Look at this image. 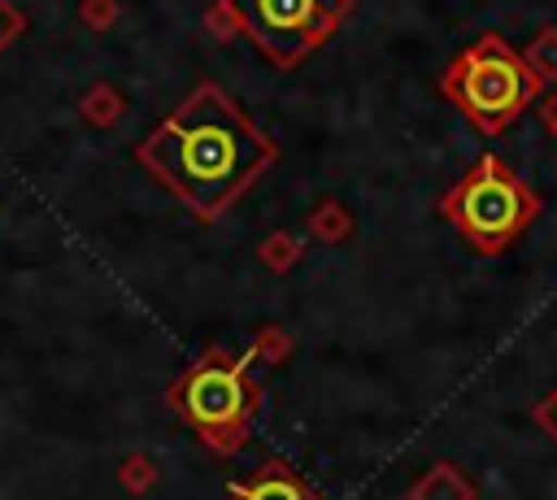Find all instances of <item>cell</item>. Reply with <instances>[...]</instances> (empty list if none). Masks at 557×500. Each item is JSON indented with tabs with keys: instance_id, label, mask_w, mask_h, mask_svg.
<instances>
[{
	"instance_id": "cell-1",
	"label": "cell",
	"mask_w": 557,
	"mask_h": 500,
	"mask_svg": "<svg viewBox=\"0 0 557 500\" xmlns=\"http://www.w3.org/2000/svg\"><path fill=\"white\" fill-rule=\"evenodd\" d=\"M135 157L196 217H222L278 152L218 83H200L135 148Z\"/></svg>"
},
{
	"instance_id": "cell-2",
	"label": "cell",
	"mask_w": 557,
	"mask_h": 500,
	"mask_svg": "<svg viewBox=\"0 0 557 500\" xmlns=\"http://www.w3.org/2000/svg\"><path fill=\"white\" fill-rule=\"evenodd\" d=\"M165 404L218 457H235L248 443L252 422L261 413V378H257V365L248 361V352H222V348H213L209 357H200L196 365H187L165 387Z\"/></svg>"
},
{
	"instance_id": "cell-3",
	"label": "cell",
	"mask_w": 557,
	"mask_h": 500,
	"mask_svg": "<svg viewBox=\"0 0 557 500\" xmlns=\"http://www.w3.org/2000/svg\"><path fill=\"white\" fill-rule=\"evenodd\" d=\"M440 87L483 135H500L531 100H540L544 83L500 35H479L466 52L453 57Z\"/></svg>"
},
{
	"instance_id": "cell-4",
	"label": "cell",
	"mask_w": 557,
	"mask_h": 500,
	"mask_svg": "<svg viewBox=\"0 0 557 500\" xmlns=\"http://www.w3.org/2000/svg\"><path fill=\"white\" fill-rule=\"evenodd\" d=\"M540 196L492 152L479 157L474 170H466L440 200V213L461 230V239L487 257L505 252L540 217Z\"/></svg>"
},
{
	"instance_id": "cell-5",
	"label": "cell",
	"mask_w": 557,
	"mask_h": 500,
	"mask_svg": "<svg viewBox=\"0 0 557 500\" xmlns=\"http://www.w3.org/2000/svg\"><path fill=\"white\" fill-rule=\"evenodd\" d=\"M239 30L283 70L322 48L339 22L352 13V0H222Z\"/></svg>"
},
{
	"instance_id": "cell-6",
	"label": "cell",
	"mask_w": 557,
	"mask_h": 500,
	"mask_svg": "<svg viewBox=\"0 0 557 500\" xmlns=\"http://www.w3.org/2000/svg\"><path fill=\"white\" fill-rule=\"evenodd\" d=\"M226 500H322L318 487L296 474L287 461H261L248 478L231 483Z\"/></svg>"
},
{
	"instance_id": "cell-7",
	"label": "cell",
	"mask_w": 557,
	"mask_h": 500,
	"mask_svg": "<svg viewBox=\"0 0 557 500\" xmlns=\"http://www.w3.org/2000/svg\"><path fill=\"white\" fill-rule=\"evenodd\" d=\"M409 500H474V483H470L457 465L435 461V465L413 483Z\"/></svg>"
},
{
	"instance_id": "cell-8",
	"label": "cell",
	"mask_w": 557,
	"mask_h": 500,
	"mask_svg": "<svg viewBox=\"0 0 557 500\" xmlns=\"http://www.w3.org/2000/svg\"><path fill=\"white\" fill-rule=\"evenodd\" d=\"M309 235H313L318 243H344V239L352 235V213H348L339 200H322V204H313V213H309Z\"/></svg>"
},
{
	"instance_id": "cell-9",
	"label": "cell",
	"mask_w": 557,
	"mask_h": 500,
	"mask_svg": "<svg viewBox=\"0 0 557 500\" xmlns=\"http://www.w3.org/2000/svg\"><path fill=\"white\" fill-rule=\"evenodd\" d=\"M113 478H117V487H122L126 496H148V491L161 483V470H157V461H152L148 452H126V457L117 461Z\"/></svg>"
},
{
	"instance_id": "cell-10",
	"label": "cell",
	"mask_w": 557,
	"mask_h": 500,
	"mask_svg": "<svg viewBox=\"0 0 557 500\" xmlns=\"http://www.w3.org/2000/svg\"><path fill=\"white\" fill-rule=\"evenodd\" d=\"M248 361L257 365V370H274V365H283L287 357H292V335L283 330V326H261L252 339H248Z\"/></svg>"
},
{
	"instance_id": "cell-11",
	"label": "cell",
	"mask_w": 557,
	"mask_h": 500,
	"mask_svg": "<svg viewBox=\"0 0 557 500\" xmlns=\"http://www.w3.org/2000/svg\"><path fill=\"white\" fill-rule=\"evenodd\" d=\"M300 252H305V239H296L292 230H274V235H265V239H261L257 261H261L270 274H287V270H296Z\"/></svg>"
},
{
	"instance_id": "cell-12",
	"label": "cell",
	"mask_w": 557,
	"mask_h": 500,
	"mask_svg": "<svg viewBox=\"0 0 557 500\" xmlns=\"http://www.w3.org/2000/svg\"><path fill=\"white\" fill-rule=\"evenodd\" d=\"M522 61H527V70H531L540 83H557V26H544V30L527 43Z\"/></svg>"
},
{
	"instance_id": "cell-13",
	"label": "cell",
	"mask_w": 557,
	"mask_h": 500,
	"mask_svg": "<svg viewBox=\"0 0 557 500\" xmlns=\"http://www.w3.org/2000/svg\"><path fill=\"white\" fill-rule=\"evenodd\" d=\"M78 109H83V117L91 122V126H113L122 113H126V100L113 91V87H91L83 100H78Z\"/></svg>"
},
{
	"instance_id": "cell-14",
	"label": "cell",
	"mask_w": 557,
	"mask_h": 500,
	"mask_svg": "<svg viewBox=\"0 0 557 500\" xmlns=\"http://www.w3.org/2000/svg\"><path fill=\"white\" fill-rule=\"evenodd\" d=\"M113 17H117V4L113 0H83V9H78V22L87 30H109Z\"/></svg>"
},
{
	"instance_id": "cell-15",
	"label": "cell",
	"mask_w": 557,
	"mask_h": 500,
	"mask_svg": "<svg viewBox=\"0 0 557 500\" xmlns=\"http://www.w3.org/2000/svg\"><path fill=\"white\" fill-rule=\"evenodd\" d=\"M17 35H22V13H17L9 0H0V52H4Z\"/></svg>"
},
{
	"instance_id": "cell-16",
	"label": "cell",
	"mask_w": 557,
	"mask_h": 500,
	"mask_svg": "<svg viewBox=\"0 0 557 500\" xmlns=\"http://www.w3.org/2000/svg\"><path fill=\"white\" fill-rule=\"evenodd\" d=\"M535 422L557 439V387H553V396H544V400L535 404Z\"/></svg>"
},
{
	"instance_id": "cell-17",
	"label": "cell",
	"mask_w": 557,
	"mask_h": 500,
	"mask_svg": "<svg viewBox=\"0 0 557 500\" xmlns=\"http://www.w3.org/2000/svg\"><path fill=\"white\" fill-rule=\"evenodd\" d=\"M540 122H544V130L557 139V91H553V96H540Z\"/></svg>"
}]
</instances>
